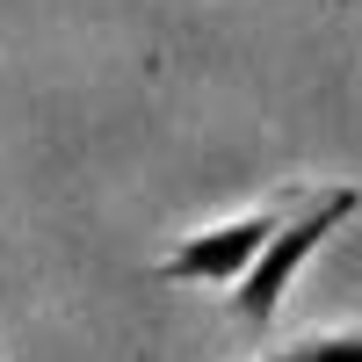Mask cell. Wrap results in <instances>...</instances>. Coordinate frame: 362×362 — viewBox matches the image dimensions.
Wrapping results in <instances>:
<instances>
[{"label":"cell","instance_id":"obj_1","mask_svg":"<svg viewBox=\"0 0 362 362\" xmlns=\"http://www.w3.org/2000/svg\"><path fill=\"white\" fill-rule=\"evenodd\" d=\"M362 210V189H348V181H319V189H297L290 218L268 232V247L247 261V276L232 283V319L239 326H268L283 305V290L297 283V268H305L326 239H334L348 218Z\"/></svg>","mask_w":362,"mask_h":362},{"label":"cell","instance_id":"obj_2","mask_svg":"<svg viewBox=\"0 0 362 362\" xmlns=\"http://www.w3.org/2000/svg\"><path fill=\"white\" fill-rule=\"evenodd\" d=\"M290 203H297V189H283V196L254 203L247 218H225V225L181 232L174 247L153 261V268H160V283H239V276H247V261L268 247V232L290 218Z\"/></svg>","mask_w":362,"mask_h":362},{"label":"cell","instance_id":"obj_3","mask_svg":"<svg viewBox=\"0 0 362 362\" xmlns=\"http://www.w3.org/2000/svg\"><path fill=\"white\" fill-rule=\"evenodd\" d=\"M261 362H362V334H312V341L268 348Z\"/></svg>","mask_w":362,"mask_h":362}]
</instances>
